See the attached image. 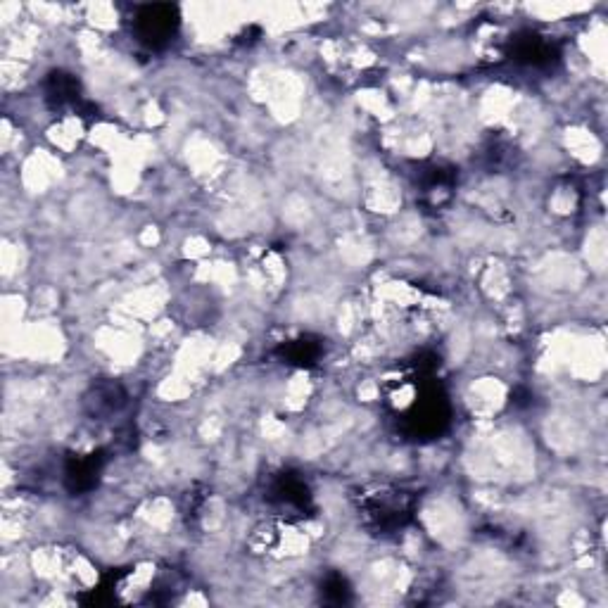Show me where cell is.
Listing matches in <instances>:
<instances>
[{"mask_svg": "<svg viewBox=\"0 0 608 608\" xmlns=\"http://www.w3.org/2000/svg\"><path fill=\"white\" fill-rule=\"evenodd\" d=\"M133 19H136L133 31H136L138 41L150 48H160L169 43L179 29V10L174 5H145Z\"/></svg>", "mask_w": 608, "mask_h": 608, "instance_id": "1", "label": "cell"}, {"mask_svg": "<svg viewBox=\"0 0 608 608\" xmlns=\"http://www.w3.org/2000/svg\"><path fill=\"white\" fill-rule=\"evenodd\" d=\"M513 55H516V60L528 62V65H542V62H551L554 46L537 34H523L513 41Z\"/></svg>", "mask_w": 608, "mask_h": 608, "instance_id": "2", "label": "cell"}]
</instances>
